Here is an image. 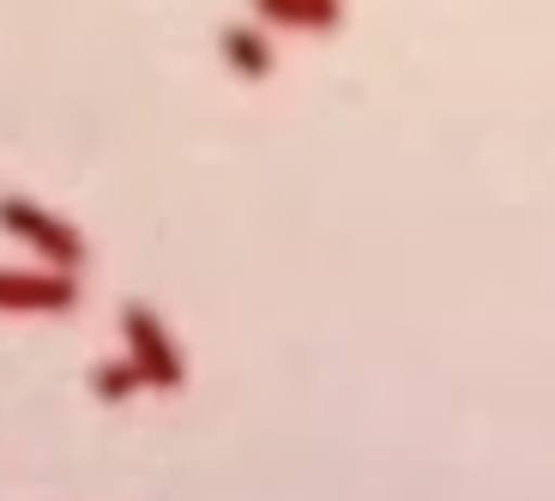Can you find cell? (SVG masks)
<instances>
[{
	"instance_id": "7a4b0ae2",
	"label": "cell",
	"mask_w": 555,
	"mask_h": 501,
	"mask_svg": "<svg viewBox=\"0 0 555 501\" xmlns=\"http://www.w3.org/2000/svg\"><path fill=\"white\" fill-rule=\"evenodd\" d=\"M121 338H127V362L139 369V387H157V393H176L181 387V350L169 338V326L157 321V308L145 303H127L121 308Z\"/></svg>"
},
{
	"instance_id": "277c9868",
	"label": "cell",
	"mask_w": 555,
	"mask_h": 501,
	"mask_svg": "<svg viewBox=\"0 0 555 501\" xmlns=\"http://www.w3.org/2000/svg\"><path fill=\"white\" fill-rule=\"evenodd\" d=\"M223 61L242 73V79H266L272 73V42L260 37V30H223Z\"/></svg>"
},
{
	"instance_id": "6da1fadb",
	"label": "cell",
	"mask_w": 555,
	"mask_h": 501,
	"mask_svg": "<svg viewBox=\"0 0 555 501\" xmlns=\"http://www.w3.org/2000/svg\"><path fill=\"white\" fill-rule=\"evenodd\" d=\"M0 230H7L13 242H25L30 254H42V260L55 266V272H79V266H85V236L73 230L67 218L42 211L37 200L0 194Z\"/></svg>"
},
{
	"instance_id": "52a82bcc",
	"label": "cell",
	"mask_w": 555,
	"mask_h": 501,
	"mask_svg": "<svg viewBox=\"0 0 555 501\" xmlns=\"http://www.w3.org/2000/svg\"><path fill=\"white\" fill-rule=\"evenodd\" d=\"M254 7H260L266 25H302V7L296 0H254Z\"/></svg>"
},
{
	"instance_id": "8992f818",
	"label": "cell",
	"mask_w": 555,
	"mask_h": 501,
	"mask_svg": "<svg viewBox=\"0 0 555 501\" xmlns=\"http://www.w3.org/2000/svg\"><path fill=\"white\" fill-rule=\"evenodd\" d=\"M296 7H302V25L308 30H333L338 18H345V7H338V0H296Z\"/></svg>"
},
{
	"instance_id": "5b68a950",
	"label": "cell",
	"mask_w": 555,
	"mask_h": 501,
	"mask_svg": "<svg viewBox=\"0 0 555 501\" xmlns=\"http://www.w3.org/2000/svg\"><path fill=\"white\" fill-rule=\"evenodd\" d=\"M91 387H98V399H127V393L139 387V369L133 362H98V369H91Z\"/></svg>"
},
{
	"instance_id": "3957f363",
	"label": "cell",
	"mask_w": 555,
	"mask_h": 501,
	"mask_svg": "<svg viewBox=\"0 0 555 501\" xmlns=\"http://www.w3.org/2000/svg\"><path fill=\"white\" fill-rule=\"evenodd\" d=\"M73 303V272H0V314H67Z\"/></svg>"
}]
</instances>
